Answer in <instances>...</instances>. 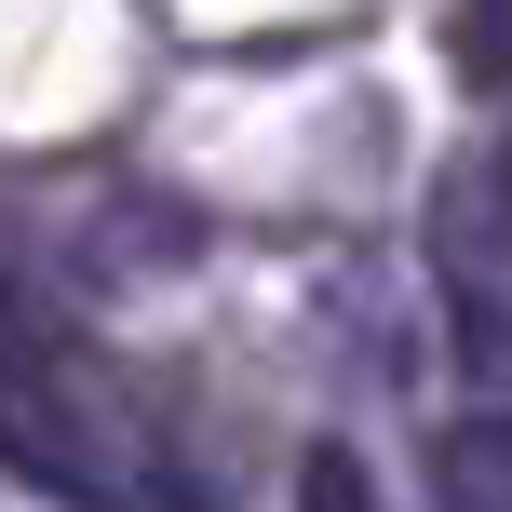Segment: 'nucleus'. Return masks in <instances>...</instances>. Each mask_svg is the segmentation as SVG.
<instances>
[{
  "mask_svg": "<svg viewBox=\"0 0 512 512\" xmlns=\"http://www.w3.org/2000/svg\"><path fill=\"white\" fill-rule=\"evenodd\" d=\"M459 68H486V81L512 68V0H472V41H459Z\"/></svg>",
  "mask_w": 512,
  "mask_h": 512,
  "instance_id": "nucleus-4",
  "label": "nucleus"
},
{
  "mask_svg": "<svg viewBox=\"0 0 512 512\" xmlns=\"http://www.w3.org/2000/svg\"><path fill=\"white\" fill-rule=\"evenodd\" d=\"M445 310L472 337V378L512 391V162L445 189Z\"/></svg>",
  "mask_w": 512,
  "mask_h": 512,
  "instance_id": "nucleus-1",
  "label": "nucleus"
},
{
  "mask_svg": "<svg viewBox=\"0 0 512 512\" xmlns=\"http://www.w3.org/2000/svg\"><path fill=\"white\" fill-rule=\"evenodd\" d=\"M297 512H378V486H364V459H351V445H310V472H297Z\"/></svg>",
  "mask_w": 512,
  "mask_h": 512,
  "instance_id": "nucleus-3",
  "label": "nucleus"
},
{
  "mask_svg": "<svg viewBox=\"0 0 512 512\" xmlns=\"http://www.w3.org/2000/svg\"><path fill=\"white\" fill-rule=\"evenodd\" d=\"M445 512H512V405L445 432Z\"/></svg>",
  "mask_w": 512,
  "mask_h": 512,
  "instance_id": "nucleus-2",
  "label": "nucleus"
}]
</instances>
